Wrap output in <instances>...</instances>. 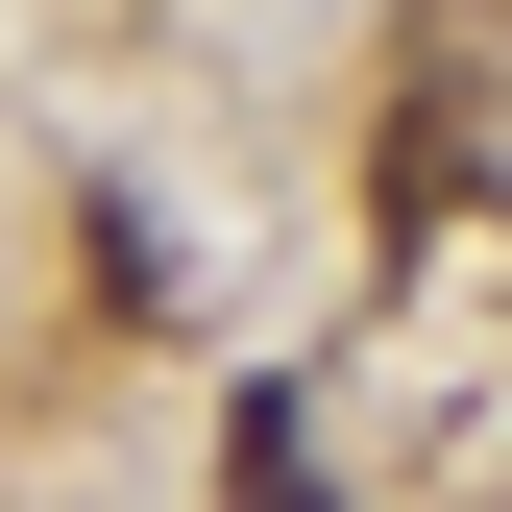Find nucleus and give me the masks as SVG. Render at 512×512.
<instances>
[{"label":"nucleus","instance_id":"obj_1","mask_svg":"<svg viewBox=\"0 0 512 512\" xmlns=\"http://www.w3.org/2000/svg\"><path fill=\"white\" fill-rule=\"evenodd\" d=\"M220 512H342V488H317V439H293V391L220 415Z\"/></svg>","mask_w":512,"mask_h":512}]
</instances>
